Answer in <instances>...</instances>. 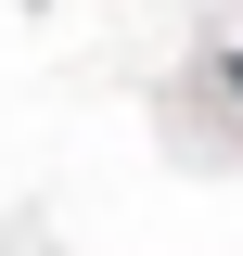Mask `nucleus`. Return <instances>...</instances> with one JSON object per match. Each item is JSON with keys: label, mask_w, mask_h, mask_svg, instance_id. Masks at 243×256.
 <instances>
[{"label": "nucleus", "mask_w": 243, "mask_h": 256, "mask_svg": "<svg viewBox=\"0 0 243 256\" xmlns=\"http://www.w3.org/2000/svg\"><path fill=\"white\" fill-rule=\"evenodd\" d=\"M230 90H243V64H230Z\"/></svg>", "instance_id": "f257e3e1"}]
</instances>
